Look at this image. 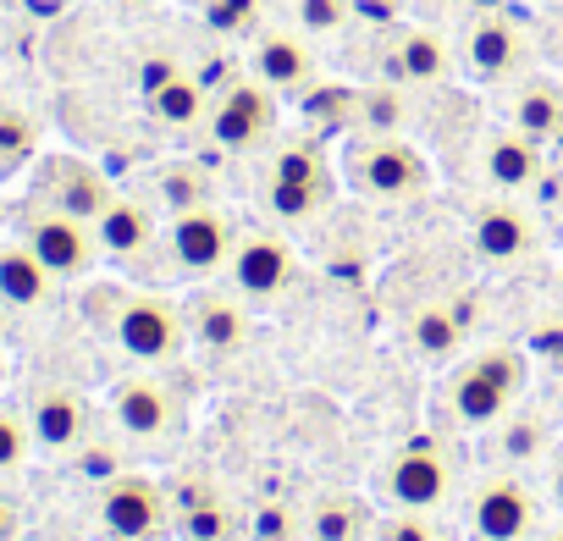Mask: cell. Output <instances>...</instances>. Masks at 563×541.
Segmentation results:
<instances>
[{"instance_id":"6da1fadb","label":"cell","mask_w":563,"mask_h":541,"mask_svg":"<svg viewBox=\"0 0 563 541\" xmlns=\"http://www.w3.org/2000/svg\"><path fill=\"white\" fill-rule=\"evenodd\" d=\"M95 321L111 332V343L139 360V365H172L188 354V321L172 299L161 294H122V288H95L89 294Z\"/></svg>"},{"instance_id":"7a4b0ae2","label":"cell","mask_w":563,"mask_h":541,"mask_svg":"<svg viewBox=\"0 0 563 541\" xmlns=\"http://www.w3.org/2000/svg\"><path fill=\"white\" fill-rule=\"evenodd\" d=\"M332 205V161L321 144L310 139H288L276 144L271 166H265V210L276 221H316Z\"/></svg>"},{"instance_id":"3957f363","label":"cell","mask_w":563,"mask_h":541,"mask_svg":"<svg viewBox=\"0 0 563 541\" xmlns=\"http://www.w3.org/2000/svg\"><path fill=\"white\" fill-rule=\"evenodd\" d=\"M525 387V360L514 349H486L448 376V409L459 426H497Z\"/></svg>"},{"instance_id":"277c9868","label":"cell","mask_w":563,"mask_h":541,"mask_svg":"<svg viewBox=\"0 0 563 541\" xmlns=\"http://www.w3.org/2000/svg\"><path fill=\"white\" fill-rule=\"evenodd\" d=\"M349 177L360 194L382 199V205H404V199H420L431 188V166L415 144L404 139H382V133H360L343 155Z\"/></svg>"},{"instance_id":"5b68a950","label":"cell","mask_w":563,"mask_h":541,"mask_svg":"<svg viewBox=\"0 0 563 541\" xmlns=\"http://www.w3.org/2000/svg\"><path fill=\"white\" fill-rule=\"evenodd\" d=\"M18 238L51 265V277H56V283L89 277L95 260H100V238H95V227L78 221V216H67V210H56V205H40V199L23 205V216H18Z\"/></svg>"},{"instance_id":"8992f818","label":"cell","mask_w":563,"mask_h":541,"mask_svg":"<svg viewBox=\"0 0 563 541\" xmlns=\"http://www.w3.org/2000/svg\"><path fill=\"white\" fill-rule=\"evenodd\" d=\"M161 249H166V265L177 277H216V270L232 265V249H238V227L221 205H199V210H183L166 221L161 232Z\"/></svg>"},{"instance_id":"52a82bcc","label":"cell","mask_w":563,"mask_h":541,"mask_svg":"<svg viewBox=\"0 0 563 541\" xmlns=\"http://www.w3.org/2000/svg\"><path fill=\"white\" fill-rule=\"evenodd\" d=\"M205 133H210L216 150H227V155H249V150L271 144V133H276V89H265L254 73H238V78L210 100Z\"/></svg>"},{"instance_id":"ba28073f","label":"cell","mask_w":563,"mask_h":541,"mask_svg":"<svg viewBox=\"0 0 563 541\" xmlns=\"http://www.w3.org/2000/svg\"><path fill=\"white\" fill-rule=\"evenodd\" d=\"M227 277H232V294H243L249 305H271L294 288L299 277V254L294 243L282 238V232H238V249H232V265H227Z\"/></svg>"},{"instance_id":"9c48e42d","label":"cell","mask_w":563,"mask_h":541,"mask_svg":"<svg viewBox=\"0 0 563 541\" xmlns=\"http://www.w3.org/2000/svg\"><path fill=\"white\" fill-rule=\"evenodd\" d=\"M541 525V503L519 475H486L470 497V530L475 541H530Z\"/></svg>"},{"instance_id":"30bf717a","label":"cell","mask_w":563,"mask_h":541,"mask_svg":"<svg viewBox=\"0 0 563 541\" xmlns=\"http://www.w3.org/2000/svg\"><path fill=\"white\" fill-rule=\"evenodd\" d=\"M183 321H188V343L210 360V365H227L249 349V299L243 294H221V288H199L188 305H183Z\"/></svg>"},{"instance_id":"8fae6325","label":"cell","mask_w":563,"mask_h":541,"mask_svg":"<svg viewBox=\"0 0 563 541\" xmlns=\"http://www.w3.org/2000/svg\"><path fill=\"white\" fill-rule=\"evenodd\" d=\"M249 73L276 89V95H305L310 84H321V62L310 51V34L299 29H254L249 34Z\"/></svg>"},{"instance_id":"7c38bea8","label":"cell","mask_w":563,"mask_h":541,"mask_svg":"<svg viewBox=\"0 0 563 541\" xmlns=\"http://www.w3.org/2000/svg\"><path fill=\"white\" fill-rule=\"evenodd\" d=\"M34 199L40 205H56V210H67V216H78V221L95 227L100 210L117 199V188L106 183L100 166H89L78 155H45L34 166Z\"/></svg>"},{"instance_id":"4fadbf2b","label":"cell","mask_w":563,"mask_h":541,"mask_svg":"<svg viewBox=\"0 0 563 541\" xmlns=\"http://www.w3.org/2000/svg\"><path fill=\"white\" fill-rule=\"evenodd\" d=\"M470 249L486 265H525L541 249V227L525 205L514 199H486L470 210Z\"/></svg>"},{"instance_id":"5bb4252c","label":"cell","mask_w":563,"mask_h":541,"mask_svg":"<svg viewBox=\"0 0 563 541\" xmlns=\"http://www.w3.org/2000/svg\"><path fill=\"white\" fill-rule=\"evenodd\" d=\"M525 34H519V23H508L503 12H481V18H470V29H464V45H459V62H464V73L475 78V84H508V78H519L525 73Z\"/></svg>"},{"instance_id":"9a60e30c","label":"cell","mask_w":563,"mask_h":541,"mask_svg":"<svg viewBox=\"0 0 563 541\" xmlns=\"http://www.w3.org/2000/svg\"><path fill=\"white\" fill-rule=\"evenodd\" d=\"M111 415H117V426H122L133 442H161V437H177V431H183V404H177L172 387L155 382V376H128V382H117Z\"/></svg>"},{"instance_id":"2e32d148","label":"cell","mask_w":563,"mask_h":541,"mask_svg":"<svg viewBox=\"0 0 563 541\" xmlns=\"http://www.w3.org/2000/svg\"><path fill=\"white\" fill-rule=\"evenodd\" d=\"M100 525H106V536H117V541H150V536L166 525V497H161V486L122 470V475L106 481V492H100Z\"/></svg>"},{"instance_id":"e0dca14e","label":"cell","mask_w":563,"mask_h":541,"mask_svg":"<svg viewBox=\"0 0 563 541\" xmlns=\"http://www.w3.org/2000/svg\"><path fill=\"white\" fill-rule=\"evenodd\" d=\"M382 492H387L398 508L431 514V508H442L448 492H453V464H448V453H437V448H404V453L387 464Z\"/></svg>"},{"instance_id":"ac0fdd59","label":"cell","mask_w":563,"mask_h":541,"mask_svg":"<svg viewBox=\"0 0 563 541\" xmlns=\"http://www.w3.org/2000/svg\"><path fill=\"white\" fill-rule=\"evenodd\" d=\"M95 238H100V254H106V260L144 265V260L161 249V221H155V205H150V199H133V194H117V199L100 210Z\"/></svg>"},{"instance_id":"d6986e66","label":"cell","mask_w":563,"mask_h":541,"mask_svg":"<svg viewBox=\"0 0 563 541\" xmlns=\"http://www.w3.org/2000/svg\"><path fill=\"white\" fill-rule=\"evenodd\" d=\"M453 73H459V51L431 29H404L382 62V78H398L409 89H442Z\"/></svg>"},{"instance_id":"ffe728a7","label":"cell","mask_w":563,"mask_h":541,"mask_svg":"<svg viewBox=\"0 0 563 541\" xmlns=\"http://www.w3.org/2000/svg\"><path fill=\"white\" fill-rule=\"evenodd\" d=\"M547 144L525 139L519 128H492L486 144H481V177L497 188V194H525L547 177Z\"/></svg>"},{"instance_id":"44dd1931","label":"cell","mask_w":563,"mask_h":541,"mask_svg":"<svg viewBox=\"0 0 563 541\" xmlns=\"http://www.w3.org/2000/svg\"><path fill=\"white\" fill-rule=\"evenodd\" d=\"M29 426H34V442H40V448L73 453V448H84V437H89V404H84L73 387H40L34 404H29Z\"/></svg>"},{"instance_id":"7402d4cb","label":"cell","mask_w":563,"mask_h":541,"mask_svg":"<svg viewBox=\"0 0 563 541\" xmlns=\"http://www.w3.org/2000/svg\"><path fill=\"white\" fill-rule=\"evenodd\" d=\"M508 128H519L536 144H558L563 133V89L552 78H514V95L503 106Z\"/></svg>"},{"instance_id":"603a6c76","label":"cell","mask_w":563,"mask_h":541,"mask_svg":"<svg viewBox=\"0 0 563 541\" xmlns=\"http://www.w3.org/2000/svg\"><path fill=\"white\" fill-rule=\"evenodd\" d=\"M51 288H56L51 265L23 238L0 243V305H7V310H40L51 299Z\"/></svg>"},{"instance_id":"cb8c5ba5","label":"cell","mask_w":563,"mask_h":541,"mask_svg":"<svg viewBox=\"0 0 563 541\" xmlns=\"http://www.w3.org/2000/svg\"><path fill=\"white\" fill-rule=\"evenodd\" d=\"M144 100H150V117H155L161 128L188 133V128H205V122H210V89H205L199 73H188V67H177L172 78H161Z\"/></svg>"},{"instance_id":"d4e9b609","label":"cell","mask_w":563,"mask_h":541,"mask_svg":"<svg viewBox=\"0 0 563 541\" xmlns=\"http://www.w3.org/2000/svg\"><path fill=\"white\" fill-rule=\"evenodd\" d=\"M371 530H376L371 508L360 497H349V492H327L305 514V536L310 541H371Z\"/></svg>"},{"instance_id":"484cf974","label":"cell","mask_w":563,"mask_h":541,"mask_svg":"<svg viewBox=\"0 0 563 541\" xmlns=\"http://www.w3.org/2000/svg\"><path fill=\"white\" fill-rule=\"evenodd\" d=\"M464 338H470V332H464L453 299H431V305H420V310L409 316V343H415L420 360H453V354L464 349Z\"/></svg>"},{"instance_id":"4316f807","label":"cell","mask_w":563,"mask_h":541,"mask_svg":"<svg viewBox=\"0 0 563 541\" xmlns=\"http://www.w3.org/2000/svg\"><path fill=\"white\" fill-rule=\"evenodd\" d=\"M199 205H216V183H210V172L199 161L155 166V210L183 216V210H199Z\"/></svg>"},{"instance_id":"83f0119b","label":"cell","mask_w":563,"mask_h":541,"mask_svg":"<svg viewBox=\"0 0 563 541\" xmlns=\"http://www.w3.org/2000/svg\"><path fill=\"white\" fill-rule=\"evenodd\" d=\"M404 122H409V84L382 78V84L360 89V100H354V128H360V133L398 139V133H404Z\"/></svg>"},{"instance_id":"f1b7e54d","label":"cell","mask_w":563,"mask_h":541,"mask_svg":"<svg viewBox=\"0 0 563 541\" xmlns=\"http://www.w3.org/2000/svg\"><path fill=\"white\" fill-rule=\"evenodd\" d=\"M294 12V29L310 34V40H332L354 23V0H288Z\"/></svg>"},{"instance_id":"f546056e","label":"cell","mask_w":563,"mask_h":541,"mask_svg":"<svg viewBox=\"0 0 563 541\" xmlns=\"http://www.w3.org/2000/svg\"><path fill=\"white\" fill-rule=\"evenodd\" d=\"M34 150H40V122L23 106L0 100V166H23Z\"/></svg>"},{"instance_id":"4dcf8cb0","label":"cell","mask_w":563,"mask_h":541,"mask_svg":"<svg viewBox=\"0 0 563 541\" xmlns=\"http://www.w3.org/2000/svg\"><path fill=\"white\" fill-rule=\"evenodd\" d=\"M199 18H205L210 34L249 40L260 29V0H199Z\"/></svg>"},{"instance_id":"1f68e13d","label":"cell","mask_w":563,"mask_h":541,"mask_svg":"<svg viewBox=\"0 0 563 541\" xmlns=\"http://www.w3.org/2000/svg\"><path fill=\"white\" fill-rule=\"evenodd\" d=\"M177 519H183V530H188L194 541H227V536H232V514H227L216 497H199V503H188Z\"/></svg>"},{"instance_id":"d6a6232c","label":"cell","mask_w":563,"mask_h":541,"mask_svg":"<svg viewBox=\"0 0 563 541\" xmlns=\"http://www.w3.org/2000/svg\"><path fill=\"white\" fill-rule=\"evenodd\" d=\"M541 448H547V420L541 415H525V420H508V431H503V453H508V464H530V459H541Z\"/></svg>"},{"instance_id":"836d02e7","label":"cell","mask_w":563,"mask_h":541,"mask_svg":"<svg viewBox=\"0 0 563 541\" xmlns=\"http://www.w3.org/2000/svg\"><path fill=\"white\" fill-rule=\"evenodd\" d=\"M34 448V426L29 415H12V409H0V470H18Z\"/></svg>"},{"instance_id":"e575fe53","label":"cell","mask_w":563,"mask_h":541,"mask_svg":"<svg viewBox=\"0 0 563 541\" xmlns=\"http://www.w3.org/2000/svg\"><path fill=\"white\" fill-rule=\"evenodd\" d=\"M305 530V519H294L282 503H265L260 514H254V541H294Z\"/></svg>"},{"instance_id":"d590c367","label":"cell","mask_w":563,"mask_h":541,"mask_svg":"<svg viewBox=\"0 0 563 541\" xmlns=\"http://www.w3.org/2000/svg\"><path fill=\"white\" fill-rule=\"evenodd\" d=\"M382 541H437V530H431V519H420L415 508H404L398 519L382 525Z\"/></svg>"},{"instance_id":"8d00e7d4","label":"cell","mask_w":563,"mask_h":541,"mask_svg":"<svg viewBox=\"0 0 563 541\" xmlns=\"http://www.w3.org/2000/svg\"><path fill=\"white\" fill-rule=\"evenodd\" d=\"M84 470H89L95 481H117V475H122V459H117V448H100V442L84 437Z\"/></svg>"},{"instance_id":"74e56055","label":"cell","mask_w":563,"mask_h":541,"mask_svg":"<svg viewBox=\"0 0 563 541\" xmlns=\"http://www.w3.org/2000/svg\"><path fill=\"white\" fill-rule=\"evenodd\" d=\"M552 503H558V508H563V459H558V464H552Z\"/></svg>"},{"instance_id":"f35d334b","label":"cell","mask_w":563,"mask_h":541,"mask_svg":"<svg viewBox=\"0 0 563 541\" xmlns=\"http://www.w3.org/2000/svg\"><path fill=\"white\" fill-rule=\"evenodd\" d=\"M371 7H376V12H398V7H404V0H371Z\"/></svg>"},{"instance_id":"ab89813d","label":"cell","mask_w":563,"mask_h":541,"mask_svg":"<svg viewBox=\"0 0 563 541\" xmlns=\"http://www.w3.org/2000/svg\"><path fill=\"white\" fill-rule=\"evenodd\" d=\"M547 541H563V519H558V525H552V530H547Z\"/></svg>"},{"instance_id":"60d3db41","label":"cell","mask_w":563,"mask_h":541,"mask_svg":"<svg viewBox=\"0 0 563 541\" xmlns=\"http://www.w3.org/2000/svg\"><path fill=\"white\" fill-rule=\"evenodd\" d=\"M117 7H150V0H117Z\"/></svg>"},{"instance_id":"b9f144b4","label":"cell","mask_w":563,"mask_h":541,"mask_svg":"<svg viewBox=\"0 0 563 541\" xmlns=\"http://www.w3.org/2000/svg\"><path fill=\"white\" fill-rule=\"evenodd\" d=\"M0 332H7V305H0Z\"/></svg>"}]
</instances>
